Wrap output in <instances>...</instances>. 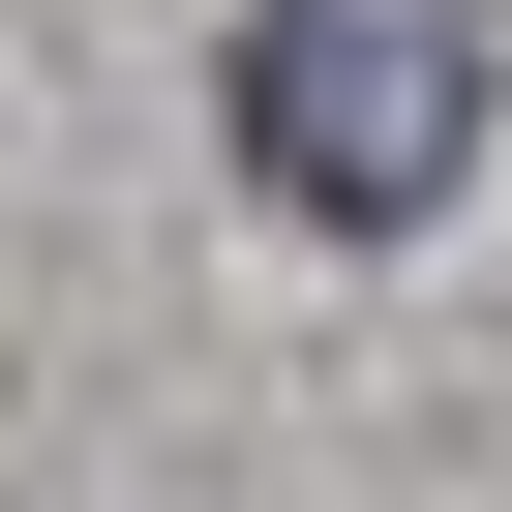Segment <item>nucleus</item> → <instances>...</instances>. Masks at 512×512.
<instances>
[{
	"label": "nucleus",
	"instance_id": "obj_1",
	"mask_svg": "<svg viewBox=\"0 0 512 512\" xmlns=\"http://www.w3.org/2000/svg\"><path fill=\"white\" fill-rule=\"evenodd\" d=\"M211 151L272 181L302 241H422V211H452V151H482V0H241Z\"/></svg>",
	"mask_w": 512,
	"mask_h": 512
}]
</instances>
